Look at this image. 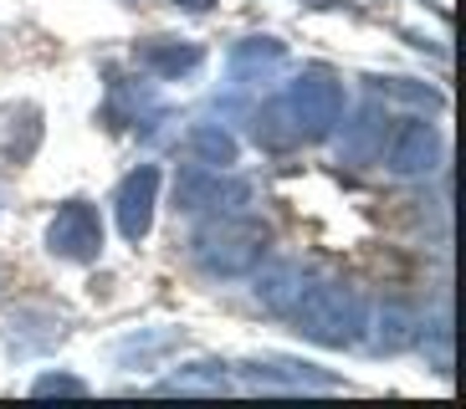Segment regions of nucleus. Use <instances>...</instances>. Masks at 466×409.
Returning <instances> with one entry per match:
<instances>
[{
	"mask_svg": "<svg viewBox=\"0 0 466 409\" xmlns=\"http://www.w3.org/2000/svg\"><path fill=\"white\" fill-rule=\"evenodd\" d=\"M298 297H302V272L292 261H277V266H267V272L257 276V302L267 313H292Z\"/></svg>",
	"mask_w": 466,
	"mask_h": 409,
	"instance_id": "nucleus-13",
	"label": "nucleus"
},
{
	"mask_svg": "<svg viewBox=\"0 0 466 409\" xmlns=\"http://www.w3.org/2000/svg\"><path fill=\"white\" fill-rule=\"evenodd\" d=\"M190 251L200 261V272L210 276H247L257 272L261 251H267V225L251 215H236V210H216V220L195 231Z\"/></svg>",
	"mask_w": 466,
	"mask_h": 409,
	"instance_id": "nucleus-2",
	"label": "nucleus"
},
{
	"mask_svg": "<svg viewBox=\"0 0 466 409\" xmlns=\"http://www.w3.org/2000/svg\"><path fill=\"white\" fill-rule=\"evenodd\" d=\"M380 154H384V164H390L395 175L415 179V175H431V169H436L441 138H436V128H431L425 118H415V123H400L395 138H390V149H380Z\"/></svg>",
	"mask_w": 466,
	"mask_h": 409,
	"instance_id": "nucleus-6",
	"label": "nucleus"
},
{
	"mask_svg": "<svg viewBox=\"0 0 466 409\" xmlns=\"http://www.w3.org/2000/svg\"><path fill=\"white\" fill-rule=\"evenodd\" d=\"M138 67H149L154 77H179V72L200 67V46H195V41L154 36V41H144V46H138Z\"/></svg>",
	"mask_w": 466,
	"mask_h": 409,
	"instance_id": "nucleus-11",
	"label": "nucleus"
},
{
	"mask_svg": "<svg viewBox=\"0 0 466 409\" xmlns=\"http://www.w3.org/2000/svg\"><path fill=\"white\" fill-rule=\"evenodd\" d=\"M251 384H277V389H333V374H323V368H313V364H298V358H277V354H267V358H247V368H241Z\"/></svg>",
	"mask_w": 466,
	"mask_h": 409,
	"instance_id": "nucleus-8",
	"label": "nucleus"
},
{
	"mask_svg": "<svg viewBox=\"0 0 466 409\" xmlns=\"http://www.w3.org/2000/svg\"><path fill=\"white\" fill-rule=\"evenodd\" d=\"M124 5H138V0H124Z\"/></svg>",
	"mask_w": 466,
	"mask_h": 409,
	"instance_id": "nucleus-20",
	"label": "nucleus"
},
{
	"mask_svg": "<svg viewBox=\"0 0 466 409\" xmlns=\"http://www.w3.org/2000/svg\"><path fill=\"white\" fill-rule=\"evenodd\" d=\"M31 394H42V399H46V394H87V384L72 379V374H42Z\"/></svg>",
	"mask_w": 466,
	"mask_h": 409,
	"instance_id": "nucleus-18",
	"label": "nucleus"
},
{
	"mask_svg": "<svg viewBox=\"0 0 466 409\" xmlns=\"http://www.w3.org/2000/svg\"><path fill=\"white\" fill-rule=\"evenodd\" d=\"M405 343H415V313L405 302H384L380 307V333H374V348L380 354H400Z\"/></svg>",
	"mask_w": 466,
	"mask_h": 409,
	"instance_id": "nucleus-16",
	"label": "nucleus"
},
{
	"mask_svg": "<svg viewBox=\"0 0 466 409\" xmlns=\"http://www.w3.org/2000/svg\"><path fill=\"white\" fill-rule=\"evenodd\" d=\"M46 251L62 261H97L103 251V220L87 200H67L56 210V220L46 225Z\"/></svg>",
	"mask_w": 466,
	"mask_h": 409,
	"instance_id": "nucleus-4",
	"label": "nucleus"
},
{
	"mask_svg": "<svg viewBox=\"0 0 466 409\" xmlns=\"http://www.w3.org/2000/svg\"><path fill=\"white\" fill-rule=\"evenodd\" d=\"M257 144H267V149H292V144H302L292 113L282 108V97H277V103H267V108L257 113Z\"/></svg>",
	"mask_w": 466,
	"mask_h": 409,
	"instance_id": "nucleus-17",
	"label": "nucleus"
},
{
	"mask_svg": "<svg viewBox=\"0 0 466 409\" xmlns=\"http://www.w3.org/2000/svg\"><path fill=\"white\" fill-rule=\"evenodd\" d=\"M384 134H390V113H384L380 103H370V108L354 118V128H349V138L339 144V154L349 164H364V159H374V154L384 149Z\"/></svg>",
	"mask_w": 466,
	"mask_h": 409,
	"instance_id": "nucleus-12",
	"label": "nucleus"
},
{
	"mask_svg": "<svg viewBox=\"0 0 466 409\" xmlns=\"http://www.w3.org/2000/svg\"><path fill=\"white\" fill-rule=\"evenodd\" d=\"M292 317H298V333L308 343H323V348H354L364 338V297L343 282H318L302 286V297L292 302Z\"/></svg>",
	"mask_w": 466,
	"mask_h": 409,
	"instance_id": "nucleus-1",
	"label": "nucleus"
},
{
	"mask_svg": "<svg viewBox=\"0 0 466 409\" xmlns=\"http://www.w3.org/2000/svg\"><path fill=\"white\" fill-rule=\"evenodd\" d=\"M5 338H11L15 354H36V348H52L62 338V317L52 307H15L5 317Z\"/></svg>",
	"mask_w": 466,
	"mask_h": 409,
	"instance_id": "nucleus-9",
	"label": "nucleus"
},
{
	"mask_svg": "<svg viewBox=\"0 0 466 409\" xmlns=\"http://www.w3.org/2000/svg\"><path fill=\"white\" fill-rule=\"evenodd\" d=\"M220 389H231V379L220 374V364H190L159 384V394H220Z\"/></svg>",
	"mask_w": 466,
	"mask_h": 409,
	"instance_id": "nucleus-15",
	"label": "nucleus"
},
{
	"mask_svg": "<svg viewBox=\"0 0 466 409\" xmlns=\"http://www.w3.org/2000/svg\"><path fill=\"white\" fill-rule=\"evenodd\" d=\"M282 62H288V46L277 36H247L231 52V77L236 82H267Z\"/></svg>",
	"mask_w": 466,
	"mask_h": 409,
	"instance_id": "nucleus-10",
	"label": "nucleus"
},
{
	"mask_svg": "<svg viewBox=\"0 0 466 409\" xmlns=\"http://www.w3.org/2000/svg\"><path fill=\"white\" fill-rule=\"evenodd\" d=\"M185 149H190L195 164H210V169H231V164H236V138L226 134V128H216V123H200V128H190Z\"/></svg>",
	"mask_w": 466,
	"mask_h": 409,
	"instance_id": "nucleus-14",
	"label": "nucleus"
},
{
	"mask_svg": "<svg viewBox=\"0 0 466 409\" xmlns=\"http://www.w3.org/2000/svg\"><path fill=\"white\" fill-rule=\"evenodd\" d=\"M175 200L179 210H241L251 200V185L247 179H220V169H210V164H190L175 179Z\"/></svg>",
	"mask_w": 466,
	"mask_h": 409,
	"instance_id": "nucleus-5",
	"label": "nucleus"
},
{
	"mask_svg": "<svg viewBox=\"0 0 466 409\" xmlns=\"http://www.w3.org/2000/svg\"><path fill=\"white\" fill-rule=\"evenodd\" d=\"M154 195H159V169L154 164H138L134 175L118 185V231L124 241H144L154 225Z\"/></svg>",
	"mask_w": 466,
	"mask_h": 409,
	"instance_id": "nucleus-7",
	"label": "nucleus"
},
{
	"mask_svg": "<svg viewBox=\"0 0 466 409\" xmlns=\"http://www.w3.org/2000/svg\"><path fill=\"white\" fill-rule=\"evenodd\" d=\"M179 11H210V5H216V0H175Z\"/></svg>",
	"mask_w": 466,
	"mask_h": 409,
	"instance_id": "nucleus-19",
	"label": "nucleus"
},
{
	"mask_svg": "<svg viewBox=\"0 0 466 409\" xmlns=\"http://www.w3.org/2000/svg\"><path fill=\"white\" fill-rule=\"evenodd\" d=\"M282 108L292 113V123H298L302 138H329L333 123L343 118V82L333 77V72H323V67L302 72L288 93H282Z\"/></svg>",
	"mask_w": 466,
	"mask_h": 409,
	"instance_id": "nucleus-3",
	"label": "nucleus"
}]
</instances>
